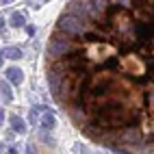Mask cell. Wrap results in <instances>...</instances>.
Returning <instances> with one entry per match:
<instances>
[{
  "label": "cell",
  "mask_w": 154,
  "mask_h": 154,
  "mask_svg": "<svg viewBox=\"0 0 154 154\" xmlns=\"http://www.w3.org/2000/svg\"><path fill=\"white\" fill-rule=\"evenodd\" d=\"M37 119V109H33V113H30V122H35Z\"/></svg>",
  "instance_id": "8"
},
{
  "label": "cell",
  "mask_w": 154,
  "mask_h": 154,
  "mask_svg": "<svg viewBox=\"0 0 154 154\" xmlns=\"http://www.w3.org/2000/svg\"><path fill=\"white\" fill-rule=\"evenodd\" d=\"M152 0L67 2L50 33L46 76L83 135L119 154H152Z\"/></svg>",
  "instance_id": "1"
},
{
  "label": "cell",
  "mask_w": 154,
  "mask_h": 154,
  "mask_svg": "<svg viewBox=\"0 0 154 154\" xmlns=\"http://www.w3.org/2000/svg\"><path fill=\"white\" fill-rule=\"evenodd\" d=\"M54 124H57V119H54V115H52V113H50V111H46L44 115H42V126L50 130V128H54Z\"/></svg>",
  "instance_id": "4"
},
{
  "label": "cell",
  "mask_w": 154,
  "mask_h": 154,
  "mask_svg": "<svg viewBox=\"0 0 154 154\" xmlns=\"http://www.w3.org/2000/svg\"><path fill=\"white\" fill-rule=\"evenodd\" d=\"M2 28H5V20H2V17H0V30H2Z\"/></svg>",
  "instance_id": "11"
},
{
  "label": "cell",
  "mask_w": 154,
  "mask_h": 154,
  "mask_svg": "<svg viewBox=\"0 0 154 154\" xmlns=\"http://www.w3.org/2000/svg\"><path fill=\"white\" fill-rule=\"evenodd\" d=\"M7 154H17V150H15V148H9V150H7Z\"/></svg>",
  "instance_id": "9"
},
{
  "label": "cell",
  "mask_w": 154,
  "mask_h": 154,
  "mask_svg": "<svg viewBox=\"0 0 154 154\" xmlns=\"http://www.w3.org/2000/svg\"><path fill=\"white\" fill-rule=\"evenodd\" d=\"M11 24H13V26H22V24H24V15H22V13H13V15H11Z\"/></svg>",
  "instance_id": "7"
},
{
  "label": "cell",
  "mask_w": 154,
  "mask_h": 154,
  "mask_svg": "<svg viewBox=\"0 0 154 154\" xmlns=\"http://www.w3.org/2000/svg\"><path fill=\"white\" fill-rule=\"evenodd\" d=\"M0 117H2V111H0Z\"/></svg>",
  "instance_id": "13"
},
{
  "label": "cell",
  "mask_w": 154,
  "mask_h": 154,
  "mask_svg": "<svg viewBox=\"0 0 154 154\" xmlns=\"http://www.w3.org/2000/svg\"><path fill=\"white\" fill-rule=\"evenodd\" d=\"M0 152H2V146H0Z\"/></svg>",
  "instance_id": "14"
},
{
  "label": "cell",
  "mask_w": 154,
  "mask_h": 154,
  "mask_svg": "<svg viewBox=\"0 0 154 154\" xmlns=\"http://www.w3.org/2000/svg\"><path fill=\"white\" fill-rule=\"evenodd\" d=\"M7 80L13 83V85H22V80H24L22 69H20V67H9L7 69Z\"/></svg>",
  "instance_id": "2"
},
{
  "label": "cell",
  "mask_w": 154,
  "mask_h": 154,
  "mask_svg": "<svg viewBox=\"0 0 154 154\" xmlns=\"http://www.w3.org/2000/svg\"><path fill=\"white\" fill-rule=\"evenodd\" d=\"M28 154H35V148L33 146H28Z\"/></svg>",
  "instance_id": "10"
},
{
  "label": "cell",
  "mask_w": 154,
  "mask_h": 154,
  "mask_svg": "<svg viewBox=\"0 0 154 154\" xmlns=\"http://www.w3.org/2000/svg\"><path fill=\"white\" fill-rule=\"evenodd\" d=\"M0 67H2V57H0Z\"/></svg>",
  "instance_id": "12"
},
{
  "label": "cell",
  "mask_w": 154,
  "mask_h": 154,
  "mask_svg": "<svg viewBox=\"0 0 154 154\" xmlns=\"http://www.w3.org/2000/svg\"><path fill=\"white\" fill-rule=\"evenodd\" d=\"M9 122H11V128L17 132V135H24V132H26V124H24V119H22V117L11 115V119H9Z\"/></svg>",
  "instance_id": "3"
},
{
  "label": "cell",
  "mask_w": 154,
  "mask_h": 154,
  "mask_svg": "<svg viewBox=\"0 0 154 154\" xmlns=\"http://www.w3.org/2000/svg\"><path fill=\"white\" fill-rule=\"evenodd\" d=\"M0 91H2V96H5L7 102H11V100H13V94H11V89H9L7 83H0Z\"/></svg>",
  "instance_id": "6"
},
{
  "label": "cell",
  "mask_w": 154,
  "mask_h": 154,
  "mask_svg": "<svg viewBox=\"0 0 154 154\" xmlns=\"http://www.w3.org/2000/svg\"><path fill=\"white\" fill-rule=\"evenodd\" d=\"M2 54H5L7 59H20V57H22V50L9 46V48H5V50H2Z\"/></svg>",
  "instance_id": "5"
}]
</instances>
